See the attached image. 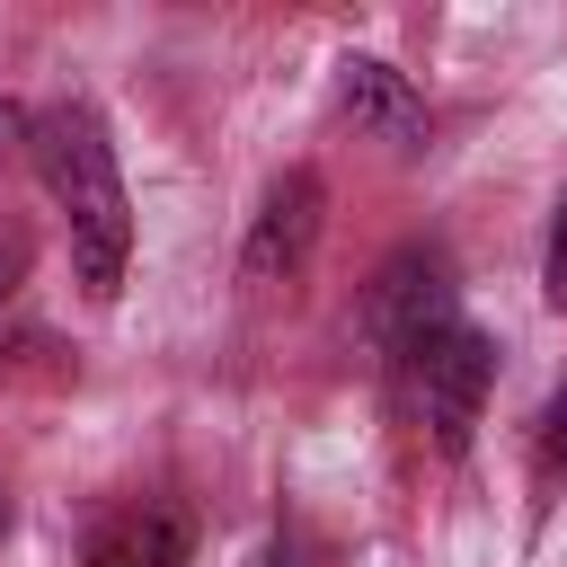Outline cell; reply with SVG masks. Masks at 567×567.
I'll list each match as a JSON object with an SVG mask.
<instances>
[{
  "label": "cell",
  "mask_w": 567,
  "mask_h": 567,
  "mask_svg": "<svg viewBox=\"0 0 567 567\" xmlns=\"http://www.w3.org/2000/svg\"><path fill=\"white\" fill-rule=\"evenodd\" d=\"M27 151H35V177H44L53 213H62V230H71L80 292L115 301L124 292V257H133V195H124V168H115V142H106L97 106L89 97L44 106L35 133H27Z\"/></svg>",
  "instance_id": "obj_1"
},
{
  "label": "cell",
  "mask_w": 567,
  "mask_h": 567,
  "mask_svg": "<svg viewBox=\"0 0 567 567\" xmlns=\"http://www.w3.org/2000/svg\"><path fill=\"white\" fill-rule=\"evenodd\" d=\"M487 390H496V346L461 319V328H443L425 354H408L399 363V399H408V425L425 434V452L434 461H461L470 452V434H478V416H487Z\"/></svg>",
  "instance_id": "obj_2"
},
{
  "label": "cell",
  "mask_w": 567,
  "mask_h": 567,
  "mask_svg": "<svg viewBox=\"0 0 567 567\" xmlns=\"http://www.w3.org/2000/svg\"><path fill=\"white\" fill-rule=\"evenodd\" d=\"M443 328H461V284H452V257L443 248H399L381 275H372V292H363V337H372V354L399 372L408 354H425Z\"/></svg>",
  "instance_id": "obj_3"
},
{
  "label": "cell",
  "mask_w": 567,
  "mask_h": 567,
  "mask_svg": "<svg viewBox=\"0 0 567 567\" xmlns=\"http://www.w3.org/2000/svg\"><path fill=\"white\" fill-rule=\"evenodd\" d=\"M319 230H328V186H319V168H284V177L266 186L248 239H239V284H248V292L301 284L310 257H319Z\"/></svg>",
  "instance_id": "obj_4"
},
{
  "label": "cell",
  "mask_w": 567,
  "mask_h": 567,
  "mask_svg": "<svg viewBox=\"0 0 567 567\" xmlns=\"http://www.w3.org/2000/svg\"><path fill=\"white\" fill-rule=\"evenodd\" d=\"M337 115L346 124H372V133H416V89L381 62V53H346L337 62Z\"/></svg>",
  "instance_id": "obj_5"
},
{
  "label": "cell",
  "mask_w": 567,
  "mask_h": 567,
  "mask_svg": "<svg viewBox=\"0 0 567 567\" xmlns=\"http://www.w3.org/2000/svg\"><path fill=\"white\" fill-rule=\"evenodd\" d=\"M97 567H177V523H159V514H142V523H124V532H106V549H97Z\"/></svg>",
  "instance_id": "obj_6"
},
{
  "label": "cell",
  "mask_w": 567,
  "mask_h": 567,
  "mask_svg": "<svg viewBox=\"0 0 567 567\" xmlns=\"http://www.w3.org/2000/svg\"><path fill=\"white\" fill-rule=\"evenodd\" d=\"M540 292H549V310L567 319V195H558V221H549V257H540Z\"/></svg>",
  "instance_id": "obj_7"
},
{
  "label": "cell",
  "mask_w": 567,
  "mask_h": 567,
  "mask_svg": "<svg viewBox=\"0 0 567 567\" xmlns=\"http://www.w3.org/2000/svg\"><path fill=\"white\" fill-rule=\"evenodd\" d=\"M27 266H35V239H27L18 221H0V301L27 284Z\"/></svg>",
  "instance_id": "obj_8"
},
{
  "label": "cell",
  "mask_w": 567,
  "mask_h": 567,
  "mask_svg": "<svg viewBox=\"0 0 567 567\" xmlns=\"http://www.w3.org/2000/svg\"><path fill=\"white\" fill-rule=\"evenodd\" d=\"M549 461L567 470V390H558V408H549Z\"/></svg>",
  "instance_id": "obj_9"
},
{
  "label": "cell",
  "mask_w": 567,
  "mask_h": 567,
  "mask_svg": "<svg viewBox=\"0 0 567 567\" xmlns=\"http://www.w3.org/2000/svg\"><path fill=\"white\" fill-rule=\"evenodd\" d=\"M27 133H35V124H27L18 106H0V159H9V142H27Z\"/></svg>",
  "instance_id": "obj_10"
},
{
  "label": "cell",
  "mask_w": 567,
  "mask_h": 567,
  "mask_svg": "<svg viewBox=\"0 0 567 567\" xmlns=\"http://www.w3.org/2000/svg\"><path fill=\"white\" fill-rule=\"evenodd\" d=\"M248 567H292V549H284V540H266V549H257Z\"/></svg>",
  "instance_id": "obj_11"
},
{
  "label": "cell",
  "mask_w": 567,
  "mask_h": 567,
  "mask_svg": "<svg viewBox=\"0 0 567 567\" xmlns=\"http://www.w3.org/2000/svg\"><path fill=\"white\" fill-rule=\"evenodd\" d=\"M0 523H9V505H0Z\"/></svg>",
  "instance_id": "obj_12"
}]
</instances>
